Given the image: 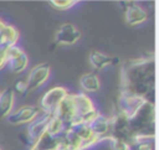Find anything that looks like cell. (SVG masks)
I'll return each instance as SVG.
<instances>
[{
    "label": "cell",
    "instance_id": "6da1fadb",
    "mask_svg": "<svg viewBox=\"0 0 159 150\" xmlns=\"http://www.w3.org/2000/svg\"><path fill=\"white\" fill-rule=\"evenodd\" d=\"M120 89L143 99L154 92L155 86V61L154 55L149 53L139 58L125 61L120 67Z\"/></svg>",
    "mask_w": 159,
    "mask_h": 150
},
{
    "label": "cell",
    "instance_id": "7a4b0ae2",
    "mask_svg": "<svg viewBox=\"0 0 159 150\" xmlns=\"http://www.w3.org/2000/svg\"><path fill=\"white\" fill-rule=\"evenodd\" d=\"M129 145L135 140H147L155 136V105L149 99L128 117Z\"/></svg>",
    "mask_w": 159,
    "mask_h": 150
},
{
    "label": "cell",
    "instance_id": "3957f363",
    "mask_svg": "<svg viewBox=\"0 0 159 150\" xmlns=\"http://www.w3.org/2000/svg\"><path fill=\"white\" fill-rule=\"evenodd\" d=\"M53 114L50 113H41L40 117H37L35 120H32L27 128V131L24 135H20L19 138L27 145V146H34L46 133L47 126L50 124V120L52 119Z\"/></svg>",
    "mask_w": 159,
    "mask_h": 150
},
{
    "label": "cell",
    "instance_id": "277c9868",
    "mask_svg": "<svg viewBox=\"0 0 159 150\" xmlns=\"http://www.w3.org/2000/svg\"><path fill=\"white\" fill-rule=\"evenodd\" d=\"M68 94L67 89L61 86H56L51 89H48L40 99L39 108L42 113H50L55 114V110L57 109L58 104L63 100V98Z\"/></svg>",
    "mask_w": 159,
    "mask_h": 150
},
{
    "label": "cell",
    "instance_id": "5b68a950",
    "mask_svg": "<svg viewBox=\"0 0 159 150\" xmlns=\"http://www.w3.org/2000/svg\"><path fill=\"white\" fill-rule=\"evenodd\" d=\"M70 97H71L73 109H75V114H76L75 120H73L71 126H76L78 124H82V117L84 114H87L88 112L93 110L94 105H93L92 99L84 93H71Z\"/></svg>",
    "mask_w": 159,
    "mask_h": 150
},
{
    "label": "cell",
    "instance_id": "8992f818",
    "mask_svg": "<svg viewBox=\"0 0 159 150\" xmlns=\"http://www.w3.org/2000/svg\"><path fill=\"white\" fill-rule=\"evenodd\" d=\"M6 64L11 72L22 73L29 64V57L22 48L12 46L6 50Z\"/></svg>",
    "mask_w": 159,
    "mask_h": 150
},
{
    "label": "cell",
    "instance_id": "52a82bcc",
    "mask_svg": "<svg viewBox=\"0 0 159 150\" xmlns=\"http://www.w3.org/2000/svg\"><path fill=\"white\" fill-rule=\"evenodd\" d=\"M41 113L42 112L39 108V105H25V107H21L20 109H17L14 113H10L6 117V120L11 125L27 124V123H31L32 120H35Z\"/></svg>",
    "mask_w": 159,
    "mask_h": 150
},
{
    "label": "cell",
    "instance_id": "ba28073f",
    "mask_svg": "<svg viewBox=\"0 0 159 150\" xmlns=\"http://www.w3.org/2000/svg\"><path fill=\"white\" fill-rule=\"evenodd\" d=\"M81 38V31L72 24H62L56 33H55V40H53V45L58 46V45H65V46H70L76 43L78 40Z\"/></svg>",
    "mask_w": 159,
    "mask_h": 150
},
{
    "label": "cell",
    "instance_id": "9c48e42d",
    "mask_svg": "<svg viewBox=\"0 0 159 150\" xmlns=\"http://www.w3.org/2000/svg\"><path fill=\"white\" fill-rule=\"evenodd\" d=\"M119 4L124 10V19L129 26H135L148 20L147 11L139 5H135L132 1H120Z\"/></svg>",
    "mask_w": 159,
    "mask_h": 150
},
{
    "label": "cell",
    "instance_id": "30bf717a",
    "mask_svg": "<svg viewBox=\"0 0 159 150\" xmlns=\"http://www.w3.org/2000/svg\"><path fill=\"white\" fill-rule=\"evenodd\" d=\"M50 77V66L47 63H41L35 66L27 78H26V83H27V90H35L36 88H39L40 86H42Z\"/></svg>",
    "mask_w": 159,
    "mask_h": 150
},
{
    "label": "cell",
    "instance_id": "8fae6325",
    "mask_svg": "<svg viewBox=\"0 0 159 150\" xmlns=\"http://www.w3.org/2000/svg\"><path fill=\"white\" fill-rule=\"evenodd\" d=\"M147 100L143 98H139L137 95L129 94L127 92H119L118 95V110L125 114L127 117H130L140 105L142 103Z\"/></svg>",
    "mask_w": 159,
    "mask_h": 150
},
{
    "label": "cell",
    "instance_id": "7c38bea8",
    "mask_svg": "<svg viewBox=\"0 0 159 150\" xmlns=\"http://www.w3.org/2000/svg\"><path fill=\"white\" fill-rule=\"evenodd\" d=\"M91 129V131L93 133L94 136H97L101 141L102 140H107L109 138V133H111V120L109 118H107L103 114H97L88 124H87Z\"/></svg>",
    "mask_w": 159,
    "mask_h": 150
},
{
    "label": "cell",
    "instance_id": "4fadbf2b",
    "mask_svg": "<svg viewBox=\"0 0 159 150\" xmlns=\"http://www.w3.org/2000/svg\"><path fill=\"white\" fill-rule=\"evenodd\" d=\"M88 60H89V63L92 64V67L98 69V71L103 69L107 66H116L119 62V60L117 57H112V56L104 55V53H102L99 51H96V50L89 52Z\"/></svg>",
    "mask_w": 159,
    "mask_h": 150
},
{
    "label": "cell",
    "instance_id": "5bb4252c",
    "mask_svg": "<svg viewBox=\"0 0 159 150\" xmlns=\"http://www.w3.org/2000/svg\"><path fill=\"white\" fill-rule=\"evenodd\" d=\"M73 129V131L76 133V135L80 138L81 143H82V149L86 150L89 146L96 145L97 143H99L101 140L93 135V133L91 131L89 126L87 124H78L76 126H71Z\"/></svg>",
    "mask_w": 159,
    "mask_h": 150
},
{
    "label": "cell",
    "instance_id": "9a60e30c",
    "mask_svg": "<svg viewBox=\"0 0 159 150\" xmlns=\"http://www.w3.org/2000/svg\"><path fill=\"white\" fill-rule=\"evenodd\" d=\"M19 36H20V33L15 26L5 24L0 31V47L7 50L12 46H16Z\"/></svg>",
    "mask_w": 159,
    "mask_h": 150
},
{
    "label": "cell",
    "instance_id": "2e32d148",
    "mask_svg": "<svg viewBox=\"0 0 159 150\" xmlns=\"http://www.w3.org/2000/svg\"><path fill=\"white\" fill-rule=\"evenodd\" d=\"M14 99H15V94L12 92V88H6L0 93V118H6L11 110H12V105H14Z\"/></svg>",
    "mask_w": 159,
    "mask_h": 150
},
{
    "label": "cell",
    "instance_id": "e0dca14e",
    "mask_svg": "<svg viewBox=\"0 0 159 150\" xmlns=\"http://www.w3.org/2000/svg\"><path fill=\"white\" fill-rule=\"evenodd\" d=\"M80 86L86 92H97L101 88V82L97 74L94 73H84L80 78Z\"/></svg>",
    "mask_w": 159,
    "mask_h": 150
},
{
    "label": "cell",
    "instance_id": "ac0fdd59",
    "mask_svg": "<svg viewBox=\"0 0 159 150\" xmlns=\"http://www.w3.org/2000/svg\"><path fill=\"white\" fill-rule=\"evenodd\" d=\"M63 129H65V128H63V124H62L61 120L53 114L52 119L50 120V124H48V126H47L46 133H47L48 135H51V136H55V135L60 134Z\"/></svg>",
    "mask_w": 159,
    "mask_h": 150
},
{
    "label": "cell",
    "instance_id": "d6986e66",
    "mask_svg": "<svg viewBox=\"0 0 159 150\" xmlns=\"http://www.w3.org/2000/svg\"><path fill=\"white\" fill-rule=\"evenodd\" d=\"M108 140L111 141V145H109V146H111V150H129L128 143H125V141L122 140V139L109 136Z\"/></svg>",
    "mask_w": 159,
    "mask_h": 150
},
{
    "label": "cell",
    "instance_id": "ffe728a7",
    "mask_svg": "<svg viewBox=\"0 0 159 150\" xmlns=\"http://www.w3.org/2000/svg\"><path fill=\"white\" fill-rule=\"evenodd\" d=\"M50 4L55 9H58V10H68L72 6H75L77 4V1H75V0H65V1H62V0H52V1H50Z\"/></svg>",
    "mask_w": 159,
    "mask_h": 150
},
{
    "label": "cell",
    "instance_id": "44dd1931",
    "mask_svg": "<svg viewBox=\"0 0 159 150\" xmlns=\"http://www.w3.org/2000/svg\"><path fill=\"white\" fill-rule=\"evenodd\" d=\"M12 92H16L17 94H21V95H26L29 93L27 90V83H26V79H16L15 83H14V88H12Z\"/></svg>",
    "mask_w": 159,
    "mask_h": 150
},
{
    "label": "cell",
    "instance_id": "7402d4cb",
    "mask_svg": "<svg viewBox=\"0 0 159 150\" xmlns=\"http://www.w3.org/2000/svg\"><path fill=\"white\" fill-rule=\"evenodd\" d=\"M129 150H153V146L145 140H135L129 145Z\"/></svg>",
    "mask_w": 159,
    "mask_h": 150
},
{
    "label": "cell",
    "instance_id": "603a6c76",
    "mask_svg": "<svg viewBox=\"0 0 159 150\" xmlns=\"http://www.w3.org/2000/svg\"><path fill=\"white\" fill-rule=\"evenodd\" d=\"M6 64V50L0 47V69Z\"/></svg>",
    "mask_w": 159,
    "mask_h": 150
},
{
    "label": "cell",
    "instance_id": "cb8c5ba5",
    "mask_svg": "<svg viewBox=\"0 0 159 150\" xmlns=\"http://www.w3.org/2000/svg\"><path fill=\"white\" fill-rule=\"evenodd\" d=\"M30 150H55V149H40V148H37L36 145H34V146L30 148Z\"/></svg>",
    "mask_w": 159,
    "mask_h": 150
},
{
    "label": "cell",
    "instance_id": "d4e9b609",
    "mask_svg": "<svg viewBox=\"0 0 159 150\" xmlns=\"http://www.w3.org/2000/svg\"><path fill=\"white\" fill-rule=\"evenodd\" d=\"M4 25H5V22H4L2 20H0V31H1V29L4 27Z\"/></svg>",
    "mask_w": 159,
    "mask_h": 150
},
{
    "label": "cell",
    "instance_id": "484cf974",
    "mask_svg": "<svg viewBox=\"0 0 159 150\" xmlns=\"http://www.w3.org/2000/svg\"><path fill=\"white\" fill-rule=\"evenodd\" d=\"M71 150H83V149H81V148H77V149H71Z\"/></svg>",
    "mask_w": 159,
    "mask_h": 150
},
{
    "label": "cell",
    "instance_id": "4316f807",
    "mask_svg": "<svg viewBox=\"0 0 159 150\" xmlns=\"http://www.w3.org/2000/svg\"><path fill=\"white\" fill-rule=\"evenodd\" d=\"M0 150H1V148H0Z\"/></svg>",
    "mask_w": 159,
    "mask_h": 150
}]
</instances>
